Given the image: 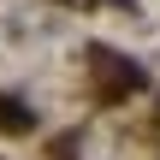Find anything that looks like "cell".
Returning a JSON list of instances; mask_svg holds the SVG:
<instances>
[{
  "mask_svg": "<svg viewBox=\"0 0 160 160\" xmlns=\"http://www.w3.org/2000/svg\"><path fill=\"white\" fill-rule=\"evenodd\" d=\"M0 131H12V137H24V131H30L24 101H6V95H0Z\"/></svg>",
  "mask_w": 160,
  "mask_h": 160,
  "instance_id": "6da1fadb",
  "label": "cell"
}]
</instances>
